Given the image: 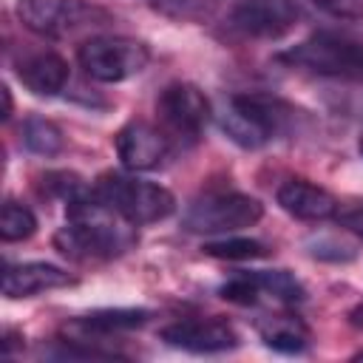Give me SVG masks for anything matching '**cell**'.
<instances>
[{
	"instance_id": "obj_1",
	"label": "cell",
	"mask_w": 363,
	"mask_h": 363,
	"mask_svg": "<svg viewBox=\"0 0 363 363\" xmlns=\"http://www.w3.org/2000/svg\"><path fill=\"white\" fill-rule=\"evenodd\" d=\"M139 241L136 224L125 221L88 190L68 204V224L54 233V247L74 261H108L133 250Z\"/></svg>"
},
{
	"instance_id": "obj_2",
	"label": "cell",
	"mask_w": 363,
	"mask_h": 363,
	"mask_svg": "<svg viewBox=\"0 0 363 363\" xmlns=\"http://www.w3.org/2000/svg\"><path fill=\"white\" fill-rule=\"evenodd\" d=\"M295 108L278 96L269 94H235L230 96L224 113H221V128L224 133L247 147H264L272 139H281L284 133L292 130L295 125Z\"/></svg>"
},
{
	"instance_id": "obj_3",
	"label": "cell",
	"mask_w": 363,
	"mask_h": 363,
	"mask_svg": "<svg viewBox=\"0 0 363 363\" xmlns=\"http://www.w3.org/2000/svg\"><path fill=\"white\" fill-rule=\"evenodd\" d=\"M289 68H301L306 74L363 82V40L340 31H315L306 40L278 54Z\"/></svg>"
},
{
	"instance_id": "obj_4",
	"label": "cell",
	"mask_w": 363,
	"mask_h": 363,
	"mask_svg": "<svg viewBox=\"0 0 363 363\" xmlns=\"http://www.w3.org/2000/svg\"><path fill=\"white\" fill-rule=\"evenodd\" d=\"M94 196L105 201L113 213H119L130 224H153L173 213L176 199L167 187L142 182L125 173H102L94 182Z\"/></svg>"
},
{
	"instance_id": "obj_5",
	"label": "cell",
	"mask_w": 363,
	"mask_h": 363,
	"mask_svg": "<svg viewBox=\"0 0 363 363\" xmlns=\"http://www.w3.org/2000/svg\"><path fill=\"white\" fill-rule=\"evenodd\" d=\"M14 11L28 31L48 40H62L79 31L102 28L113 20L111 11L88 0H17Z\"/></svg>"
},
{
	"instance_id": "obj_6",
	"label": "cell",
	"mask_w": 363,
	"mask_h": 363,
	"mask_svg": "<svg viewBox=\"0 0 363 363\" xmlns=\"http://www.w3.org/2000/svg\"><path fill=\"white\" fill-rule=\"evenodd\" d=\"M147 60H150V48L142 40H133V37L99 34V37H88L77 48L79 68L91 79H96V82H122V79H130L139 71H145Z\"/></svg>"
},
{
	"instance_id": "obj_7",
	"label": "cell",
	"mask_w": 363,
	"mask_h": 363,
	"mask_svg": "<svg viewBox=\"0 0 363 363\" xmlns=\"http://www.w3.org/2000/svg\"><path fill=\"white\" fill-rule=\"evenodd\" d=\"M264 216V204L247 193L216 190L199 196L184 213V230L190 233H235L258 224Z\"/></svg>"
},
{
	"instance_id": "obj_8",
	"label": "cell",
	"mask_w": 363,
	"mask_h": 363,
	"mask_svg": "<svg viewBox=\"0 0 363 363\" xmlns=\"http://www.w3.org/2000/svg\"><path fill=\"white\" fill-rule=\"evenodd\" d=\"M298 20V0H238L227 14V28L241 40H281Z\"/></svg>"
},
{
	"instance_id": "obj_9",
	"label": "cell",
	"mask_w": 363,
	"mask_h": 363,
	"mask_svg": "<svg viewBox=\"0 0 363 363\" xmlns=\"http://www.w3.org/2000/svg\"><path fill=\"white\" fill-rule=\"evenodd\" d=\"M156 113L164 125L179 139H199V133L210 122V102L207 96L190 85V82H170L162 88L156 99Z\"/></svg>"
},
{
	"instance_id": "obj_10",
	"label": "cell",
	"mask_w": 363,
	"mask_h": 363,
	"mask_svg": "<svg viewBox=\"0 0 363 363\" xmlns=\"http://www.w3.org/2000/svg\"><path fill=\"white\" fill-rule=\"evenodd\" d=\"M116 156L128 170H156L170 156V136L142 119H130L113 136Z\"/></svg>"
},
{
	"instance_id": "obj_11",
	"label": "cell",
	"mask_w": 363,
	"mask_h": 363,
	"mask_svg": "<svg viewBox=\"0 0 363 363\" xmlns=\"http://www.w3.org/2000/svg\"><path fill=\"white\" fill-rule=\"evenodd\" d=\"M162 340L167 346H176L193 354H216L238 346L235 329L221 318H187V320L167 323L162 329Z\"/></svg>"
},
{
	"instance_id": "obj_12",
	"label": "cell",
	"mask_w": 363,
	"mask_h": 363,
	"mask_svg": "<svg viewBox=\"0 0 363 363\" xmlns=\"http://www.w3.org/2000/svg\"><path fill=\"white\" fill-rule=\"evenodd\" d=\"M281 210H286L292 218L301 221H323V218H335L337 213V199L323 190L320 184H312L306 179H286L278 193H275Z\"/></svg>"
},
{
	"instance_id": "obj_13",
	"label": "cell",
	"mask_w": 363,
	"mask_h": 363,
	"mask_svg": "<svg viewBox=\"0 0 363 363\" xmlns=\"http://www.w3.org/2000/svg\"><path fill=\"white\" fill-rule=\"evenodd\" d=\"M74 284V278L45 261H28V264H9L3 272V295L6 298H34L48 289H60Z\"/></svg>"
},
{
	"instance_id": "obj_14",
	"label": "cell",
	"mask_w": 363,
	"mask_h": 363,
	"mask_svg": "<svg viewBox=\"0 0 363 363\" xmlns=\"http://www.w3.org/2000/svg\"><path fill=\"white\" fill-rule=\"evenodd\" d=\"M20 82L37 96H54L68 82V62L54 51H37L17 62Z\"/></svg>"
},
{
	"instance_id": "obj_15",
	"label": "cell",
	"mask_w": 363,
	"mask_h": 363,
	"mask_svg": "<svg viewBox=\"0 0 363 363\" xmlns=\"http://www.w3.org/2000/svg\"><path fill=\"white\" fill-rule=\"evenodd\" d=\"M150 318L147 309H96V312H88L82 318L74 320V332H79V337H88V335H119V332H130V329H139L145 326Z\"/></svg>"
},
{
	"instance_id": "obj_16",
	"label": "cell",
	"mask_w": 363,
	"mask_h": 363,
	"mask_svg": "<svg viewBox=\"0 0 363 363\" xmlns=\"http://www.w3.org/2000/svg\"><path fill=\"white\" fill-rule=\"evenodd\" d=\"M261 337L269 349L275 352H303L309 343V329L303 326V320L292 318V315H278L269 318L267 323H261Z\"/></svg>"
},
{
	"instance_id": "obj_17",
	"label": "cell",
	"mask_w": 363,
	"mask_h": 363,
	"mask_svg": "<svg viewBox=\"0 0 363 363\" xmlns=\"http://www.w3.org/2000/svg\"><path fill=\"white\" fill-rule=\"evenodd\" d=\"M23 142L31 153H40V156H54L62 150L65 145V136L62 130L51 122V119H43V116H28L23 122Z\"/></svg>"
},
{
	"instance_id": "obj_18",
	"label": "cell",
	"mask_w": 363,
	"mask_h": 363,
	"mask_svg": "<svg viewBox=\"0 0 363 363\" xmlns=\"http://www.w3.org/2000/svg\"><path fill=\"white\" fill-rule=\"evenodd\" d=\"M37 233V216L26 207V204H17V201H6L3 204V213H0V235L3 241H26Z\"/></svg>"
},
{
	"instance_id": "obj_19",
	"label": "cell",
	"mask_w": 363,
	"mask_h": 363,
	"mask_svg": "<svg viewBox=\"0 0 363 363\" xmlns=\"http://www.w3.org/2000/svg\"><path fill=\"white\" fill-rule=\"evenodd\" d=\"M204 255L213 258H224V261H252V258H264L269 250L264 241L255 238H218V241H207Z\"/></svg>"
},
{
	"instance_id": "obj_20",
	"label": "cell",
	"mask_w": 363,
	"mask_h": 363,
	"mask_svg": "<svg viewBox=\"0 0 363 363\" xmlns=\"http://www.w3.org/2000/svg\"><path fill=\"white\" fill-rule=\"evenodd\" d=\"M43 190H45L48 196H57V199H62L65 204H71V201L82 199L91 187H85L82 179H79L77 173H68V170H51V173L43 176Z\"/></svg>"
},
{
	"instance_id": "obj_21",
	"label": "cell",
	"mask_w": 363,
	"mask_h": 363,
	"mask_svg": "<svg viewBox=\"0 0 363 363\" xmlns=\"http://www.w3.org/2000/svg\"><path fill=\"white\" fill-rule=\"evenodd\" d=\"M320 11L337 20H363V0H312Z\"/></svg>"
},
{
	"instance_id": "obj_22",
	"label": "cell",
	"mask_w": 363,
	"mask_h": 363,
	"mask_svg": "<svg viewBox=\"0 0 363 363\" xmlns=\"http://www.w3.org/2000/svg\"><path fill=\"white\" fill-rule=\"evenodd\" d=\"M335 218L343 230H349L352 235H357L363 241V201H352L346 207H337Z\"/></svg>"
},
{
	"instance_id": "obj_23",
	"label": "cell",
	"mask_w": 363,
	"mask_h": 363,
	"mask_svg": "<svg viewBox=\"0 0 363 363\" xmlns=\"http://www.w3.org/2000/svg\"><path fill=\"white\" fill-rule=\"evenodd\" d=\"M312 247H315L312 250L315 258H326V261H352L354 258V250H349V247H343L332 238H318Z\"/></svg>"
},
{
	"instance_id": "obj_24",
	"label": "cell",
	"mask_w": 363,
	"mask_h": 363,
	"mask_svg": "<svg viewBox=\"0 0 363 363\" xmlns=\"http://www.w3.org/2000/svg\"><path fill=\"white\" fill-rule=\"evenodd\" d=\"M3 99H6V108H3V119H9V116H11V91H9V88H3Z\"/></svg>"
},
{
	"instance_id": "obj_25",
	"label": "cell",
	"mask_w": 363,
	"mask_h": 363,
	"mask_svg": "<svg viewBox=\"0 0 363 363\" xmlns=\"http://www.w3.org/2000/svg\"><path fill=\"white\" fill-rule=\"evenodd\" d=\"M357 147H360V156H363V139H360V145H357Z\"/></svg>"
}]
</instances>
